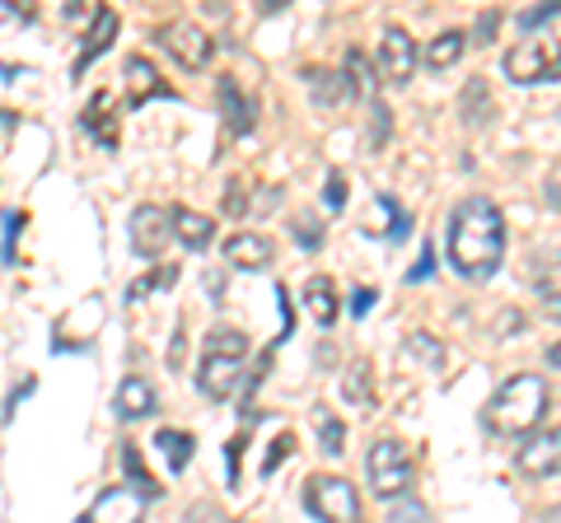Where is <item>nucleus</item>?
Segmentation results:
<instances>
[{
    "label": "nucleus",
    "instance_id": "1",
    "mask_svg": "<svg viewBox=\"0 0 561 523\" xmlns=\"http://www.w3.org/2000/svg\"><path fill=\"white\" fill-rule=\"evenodd\" d=\"M449 257L463 281H491L505 257V216L491 197H468L449 216Z\"/></svg>",
    "mask_w": 561,
    "mask_h": 523
},
{
    "label": "nucleus",
    "instance_id": "2",
    "mask_svg": "<svg viewBox=\"0 0 561 523\" xmlns=\"http://www.w3.org/2000/svg\"><path fill=\"white\" fill-rule=\"evenodd\" d=\"M548 416V383L538 374H515L505 379L486 403V426L496 434H529Z\"/></svg>",
    "mask_w": 561,
    "mask_h": 523
},
{
    "label": "nucleus",
    "instance_id": "3",
    "mask_svg": "<svg viewBox=\"0 0 561 523\" xmlns=\"http://www.w3.org/2000/svg\"><path fill=\"white\" fill-rule=\"evenodd\" d=\"M243 360H249V337L220 327V333L206 341V356H202V370H197L202 397H210V403H225V397L239 388V379H243Z\"/></svg>",
    "mask_w": 561,
    "mask_h": 523
},
{
    "label": "nucleus",
    "instance_id": "4",
    "mask_svg": "<svg viewBox=\"0 0 561 523\" xmlns=\"http://www.w3.org/2000/svg\"><path fill=\"white\" fill-rule=\"evenodd\" d=\"M505 75L515 84H548L561 80V43L557 38H524L505 51Z\"/></svg>",
    "mask_w": 561,
    "mask_h": 523
},
{
    "label": "nucleus",
    "instance_id": "5",
    "mask_svg": "<svg viewBox=\"0 0 561 523\" xmlns=\"http://www.w3.org/2000/svg\"><path fill=\"white\" fill-rule=\"evenodd\" d=\"M365 473H370V491L379 500H398L412 486V458L398 440H375L365 453Z\"/></svg>",
    "mask_w": 561,
    "mask_h": 523
},
{
    "label": "nucleus",
    "instance_id": "6",
    "mask_svg": "<svg viewBox=\"0 0 561 523\" xmlns=\"http://www.w3.org/2000/svg\"><path fill=\"white\" fill-rule=\"evenodd\" d=\"M305 510L319 523H360V496H356V486L342 477H309Z\"/></svg>",
    "mask_w": 561,
    "mask_h": 523
},
{
    "label": "nucleus",
    "instance_id": "7",
    "mask_svg": "<svg viewBox=\"0 0 561 523\" xmlns=\"http://www.w3.org/2000/svg\"><path fill=\"white\" fill-rule=\"evenodd\" d=\"M160 43L169 47V57L187 66V71H202V66H210V57H216V43H210V33L202 24L192 20H173L160 28Z\"/></svg>",
    "mask_w": 561,
    "mask_h": 523
},
{
    "label": "nucleus",
    "instance_id": "8",
    "mask_svg": "<svg viewBox=\"0 0 561 523\" xmlns=\"http://www.w3.org/2000/svg\"><path fill=\"white\" fill-rule=\"evenodd\" d=\"M173 239V216L160 206H136L131 211V248L140 257H160Z\"/></svg>",
    "mask_w": 561,
    "mask_h": 523
},
{
    "label": "nucleus",
    "instance_id": "9",
    "mask_svg": "<svg viewBox=\"0 0 561 523\" xmlns=\"http://www.w3.org/2000/svg\"><path fill=\"white\" fill-rule=\"evenodd\" d=\"M515 463L524 467L529 477H557L561 473V426L557 430H538L519 444Z\"/></svg>",
    "mask_w": 561,
    "mask_h": 523
},
{
    "label": "nucleus",
    "instance_id": "10",
    "mask_svg": "<svg viewBox=\"0 0 561 523\" xmlns=\"http://www.w3.org/2000/svg\"><path fill=\"white\" fill-rule=\"evenodd\" d=\"M416 71V43L408 38V28H383L379 38V75L393 84H408Z\"/></svg>",
    "mask_w": 561,
    "mask_h": 523
},
{
    "label": "nucleus",
    "instance_id": "11",
    "mask_svg": "<svg viewBox=\"0 0 561 523\" xmlns=\"http://www.w3.org/2000/svg\"><path fill=\"white\" fill-rule=\"evenodd\" d=\"M84 519L90 523H146V496H136L131 486H108Z\"/></svg>",
    "mask_w": 561,
    "mask_h": 523
},
{
    "label": "nucleus",
    "instance_id": "12",
    "mask_svg": "<svg viewBox=\"0 0 561 523\" xmlns=\"http://www.w3.org/2000/svg\"><path fill=\"white\" fill-rule=\"evenodd\" d=\"M113 407H117V416L122 421H146V416L154 411V388L140 374H131V379H122L117 383V397H113Z\"/></svg>",
    "mask_w": 561,
    "mask_h": 523
},
{
    "label": "nucleus",
    "instance_id": "13",
    "mask_svg": "<svg viewBox=\"0 0 561 523\" xmlns=\"http://www.w3.org/2000/svg\"><path fill=\"white\" fill-rule=\"evenodd\" d=\"M160 94H169V84L160 80V71H154L146 57H127V103L131 108H140V103H150Z\"/></svg>",
    "mask_w": 561,
    "mask_h": 523
},
{
    "label": "nucleus",
    "instance_id": "14",
    "mask_svg": "<svg viewBox=\"0 0 561 523\" xmlns=\"http://www.w3.org/2000/svg\"><path fill=\"white\" fill-rule=\"evenodd\" d=\"M225 257H230V267L262 271L272 262V239H262V234H234L230 243H225Z\"/></svg>",
    "mask_w": 561,
    "mask_h": 523
},
{
    "label": "nucleus",
    "instance_id": "15",
    "mask_svg": "<svg viewBox=\"0 0 561 523\" xmlns=\"http://www.w3.org/2000/svg\"><path fill=\"white\" fill-rule=\"evenodd\" d=\"M305 309H309V318L319 327L337 323V290H332L328 276H309L305 281Z\"/></svg>",
    "mask_w": 561,
    "mask_h": 523
},
{
    "label": "nucleus",
    "instance_id": "16",
    "mask_svg": "<svg viewBox=\"0 0 561 523\" xmlns=\"http://www.w3.org/2000/svg\"><path fill=\"white\" fill-rule=\"evenodd\" d=\"M173 234H179L187 248H210V239H216V224H210V216L192 211V206H173Z\"/></svg>",
    "mask_w": 561,
    "mask_h": 523
},
{
    "label": "nucleus",
    "instance_id": "17",
    "mask_svg": "<svg viewBox=\"0 0 561 523\" xmlns=\"http://www.w3.org/2000/svg\"><path fill=\"white\" fill-rule=\"evenodd\" d=\"M154 449L164 453V463H169V473H183V467L192 463V434L187 430H173V426H164V430H154Z\"/></svg>",
    "mask_w": 561,
    "mask_h": 523
},
{
    "label": "nucleus",
    "instance_id": "18",
    "mask_svg": "<svg viewBox=\"0 0 561 523\" xmlns=\"http://www.w3.org/2000/svg\"><path fill=\"white\" fill-rule=\"evenodd\" d=\"M220 108H225V121H230V131H239V136L253 131V103L239 94V84H234L230 75L220 80Z\"/></svg>",
    "mask_w": 561,
    "mask_h": 523
},
{
    "label": "nucleus",
    "instance_id": "19",
    "mask_svg": "<svg viewBox=\"0 0 561 523\" xmlns=\"http://www.w3.org/2000/svg\"><path fill=\"white\" fill-rule=\"evenodd\" d=\"M113 38H117V14H113V10H99V20H94V28H90V38H84V47H80V71H84V66H90L94 57H103Z\"/></svg>",
    "mask_w": 561,
    "mask_h": 523
},
{
    "label": "nucleus",
    "instance_id": "20",
    "mask_svg": "<svg viewBox=\"0 0 561 523\" xmlns=\"http://www.w3.org/2000/svg\"><path fill=\"white\" fill-rule=\"evenodd\" d=\"M84 127H90L103 146H117V121H113V98L94 94V103L84 108Z\"/></svg>",
    "mask_w": 561,
    "mask_h": 523
},
{
    "label": "nucleus",
    "instance_id": "21",
    "mask_svg": "<svg viewBox=\"0 0 561 523\" xmlns=\"http://www.w3.org/2000/svg\"><path fill=\"white\" fill-rule=\"evenodd\" d=\"M463 47H468V38L459 28H449V33H440V38L426 47V66H431V71H445V66H454L463 57Z\"/></svg>",
    "mask_w": 561,
    "mask_h": 523
},
{
    "label": "nucleus",
    "instance_id": "22",
    "mask_svg": "<svg viewBox=\"0 0 561 523\" xmlns=\"http://www.w3.org/2000/svg\"><path fill=\"white\" fill-rule=\"evenodd\" d=\"M370 234L402 239V234H408V216H402L389 197H375V220H370Z\"/></svg>",
    "mask_w": 561,
    "mask_h": 523
},
{
    "label": "nucleus",
    "instance_id": "23",
    "mask_svg": "<svg viewBox=\"0 0 561 523\" xmlns=\"http://www.w3.org/2000/svg\"><path fill=\"white\" fill-rule=\"evenodd\" d=\"M346 90L360 98H375V71H370V61H365V51H356V47L346 51Z\"/></svg>",
    "mask_w": 561,
    "mask_h": 523
},
{
    "label": "nucleus",
    "instance_id": "24",
    "mask_svg": "<svg viewBox=\"0 0 561 523\" xmlns=\"http://www.w3.org/2000/svg\"><path fill=\"white\" fill-rule=\"evenodd\" d=\"M122 467H127V477H131V491L136 496H160V486H154V477L146 473V458H140V449L136 444H127V449H122Z\"/></svg>",
    "mask_w": 561,
    "mask_h": 523
},
{
    "label": "nucleus",
    "instance_id": "25",
    "mask_svg": "<svg viewBox=\"0 0 561 523\" xmlns=\"http://www.w3.org/2000/svg\"><path fill=\"white\" fill-rule=\"evenodd\" d=\"M342 393H346V403H360V407H370V364H351L346 370V383H342Z\"/></svg>",
    "mask_w": 561,
    "mask_h": 523
},
{
    "label": "nucleus",
    "instance_id": "26",
    "mask_svg": "<svg viewBox=\"0 0 561 523\" xmlns=\"http://www.w3.org/2000/svg\"><path fill=\"white\" fill-rule=\"evenodd\" d=\"M313 426H319V434H323V453H332V458H337V453H342V440H346L342 421H337V416H332L328 407H319V411H313Z\"/></svg>",
    "mask_w": 561,
    "mask_h": 523
},
{
    "label": "nucleus",
    "instance_id": "27",
    "mask_svg": "<svg viewBox=\"0 0 561 523\" xmlns=\"http://www.w3.org/2000/svg\"><path fill=\"white\" fill-rule=\"evenodd\" d=\"M179 281V267H160L154 276H140L136 286H127V304H136V300H146V294L154 290V286H173Z\"/></svg>",
    "mask_w": 561,
    "mask_h": 523
},
{
    "label": "nucleus",
    "instance_id": "28",
    "mask_svg": "<svg viewBox=\"0 0 561 523\" xmlns=\"http://www.w3.org/2000/svg\"><path fill=\"white\" fill-rule=\"evenodd\" d=\"M290 449H295V440H290V434H276V440H272V453H267V463H262V473H276V463H286L290 458Z\"/></svg>",
    "mask_w": 561,
    "mask_h": 523
},
{
    "label": "nucleus",
    "instance_id": "29",
    "mask_svg": "<svg viewBox=\"0 0 561 523\" xmlns=\"http://www.w3.org/2000/svg\"><path fill=\"white\" fill-rule=\"evenodd\" d=\"M561 14V0H552V5H542V10H524L519 14V28H538V24H548Z\"/></svg>",
    "mask_w": 561,
    "mask_h": 523
},
{
    "label": "nucleus",
    "instance_id": "30",
    "mask_svg": "<svg viewBox=\"0 0 561 523\" xmlns=\"http://www.w3.org/2000/svg\"><path fill=\"white\" fill-rule=\"evenodd\" d=\"M435 271V248L426 243V248H421V257H416V267L408 271V281H426V276Z\"/></svg>",
    "mask_w": 561,
    "mask_h": 523
},
{
    "label": "nucleus",
    "instance_id": "31",
    "mask_svg": "<svg viewBox=\"0 0 561 523\" xmlns=\"http://www.w3.org/2000/svg\"><path fill=\"white\" fill-rule=\"evenodd\" d=\"M309 80H313V94H323L328 103H332V98H337V94H342V90H337V84H332V80H337V75H332V71H319V75H313V71H309Z\"/></svg>",
    "mask_w": 561,
    "mask_h": 523
},
{
    "label": "nucleus",
    "instance_id": "32",
    "mask_svg": "<svg viewBox=\"0 0 561 523\" xmlns=\"http://www.w3.org/2000/svg\"><path fill=\"white\" fill-rule=\"evenodd\" d=\"M370 309H375V290H370V286L351 294V313H356V318H365V313H370Z\"/></svg>",
    "mask_w": 561,
    "mask_h": 523
},
{
    "label": "nucleus",
    "instance_id": "33",
    "mask_svg": "<svg viewBox=\"0 0 561 523\" xmlns=\"http://www.w3.org/2000/svg\"><path fill=\"white\" fill-rule=\"evenodd\" d=\"M342 201H346V183H342V173H332L328 178V206L332 211H342Z\"/></svg>",
    "mask_w": 561,
    "mask_h": 523
},
{
    "label": "nucleus",
    "instance_id": "34",
    "mask_svg": "<svg viewBox=\"0 0 561 523\" xmlns=\"http://www.w3.org/2000/svg\"><path fill=\"white\" fill-rule=\"evenodd\" d=\"M239 191H243V187H239V183H230V197H225V206H230V216H239L243 206H249V197H239Z\"/></svg>",
    "mask_w": 561,
    "mask_h": 523
},
{
    "label": "nucleus",
    "instance_id": "35",
    "mask_svg": "<svg viewBox=\"0 0 561 523\" xmlns=\"http://www.w3.org/2000/svg\"><path fill=\"white\" fill-rule=\"evenodd\" d=\"M548 360H552L557 370H561V341H552V346H548Z\"/></svg>",
    "mask_w": 561,
    "mask_h": 523
},
{
    "label": "nucleus",
    "instance_id": "36",
    "mask_svg": "<svg viewBox=\"0 0 561 523\" xmlns=\"http://www.w3.org/2000/svg\"><path fill=\"white\" fill-rule=\"evenodd\" d=\"M552 523H561V510H557V514H552Z\"/></svg>",
    "mask_w": 561,
    "mask_h": 523
},
{
    "label": "nucleus",
    "instance_id": "37",
    "mask_svg": "<svg viewBox=\"0 0 561 523\" xmlns=\"http://www.w3.org/2000/svg\"><path fill=\"white\" fill-rule=\"evenodd\" d=\"M80 523H90V519H80Z\"/></svg>",
    "mask_w": 561,
    "mask_h": 523
}]
</instances>
